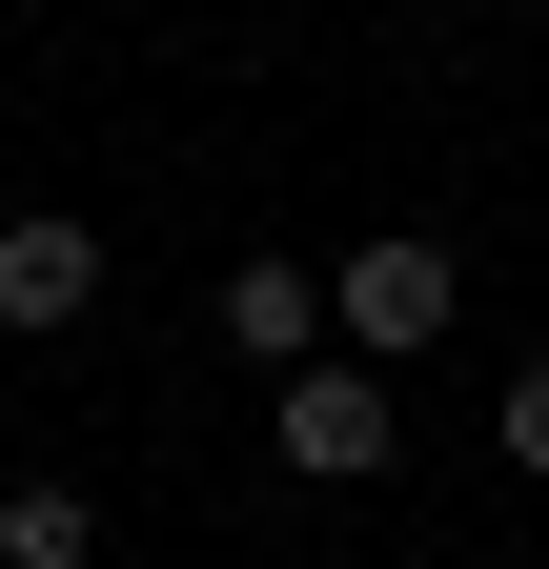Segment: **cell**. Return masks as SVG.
Returning a JSON list of instances; mask_svg holds the SVG:
<instances>
[{
    "label": "cell",
    "instance_id": "8992f818",
    "mask_svg": "<svg viewBox=\"0 0 549 569\" xmlns=\"http://www.w3.org/2000/svg\"><path fill=\"white\" fill-rule=\"evenodd\" d=\"M489 448H509V468H549V367H509V407H489Z\"/></svg>",
    "mask_w": 549,
    "mask_h": 569
},
{
    "label": "cell",
    "instance_id": "5b68a950",
    "mask_svg": "<svg viewBox=\"0 0 549 569\" xmlns=\"http://www.w3.org/2000/svg\"><path fill=\"white\" fill-rule=\"evenodd\" d=\"M0 569H102V509H82V488H0Z\"/></svg>",
    "mask_w": 549,
    "mask_h": 569
},
{
    "label": "cell",
    "instance_id": "6da1fadb",
    "mask_svg": "<svg viewBox=\"0 0 549 569\" xmlns=\"http://www.w3.org/2000/svg\"><path fill=\"white\" fill-rule=\"evenodd\" d=\"M326 346H347V367H407V346H448V244H428V224L347 244V264H326Z\"/></svg>",
    "mask_w": 549,
    "mask_h": 569
},
{
    "label": "cell",
    "instance_id": "277c9868",
    "mask_svg": "<svg viewBox=\"0 0 549 569\" xmlns=\"http://www.w3.org/2000/svg\"><path fill=\"white\" fill-rule=\"evenodd\" d=\"M224 346L244 367H326V284L306 264H224Z\"/></svg>",
    "mask_w": 549,
    "mask_h": 569
},
{
    "label": "cell",
    "instance_id": "7a4b0ae2",
    "mask_svg": "<svg viewBox=\"0 0 549 569\" xmlns=\"http://www.w3.org/2000/svg\"><path fill=\"white\" fill-rule=\"evenodd\" d=\"M387 448H407V427H387V367H286V468L306 488H387Z\"/></svg>",
    "mask_w": 549,
    "mask_h": 569
},
{
    "label": "cell",
    "instance_id": "3957f363",
    "mask_svg": "<svg viewBox=\"0 0 549 569\" xmlns=\"http://www.w3.org/2000/svg\"><path fill=\"white\" fill-rule=\"evenodd\" d=\"M82 306H102V224L21 203V224H0V326H82Z\"/></svg>",
    "mask_w": 549,
    "mask_h": 569
}]
</instances>
